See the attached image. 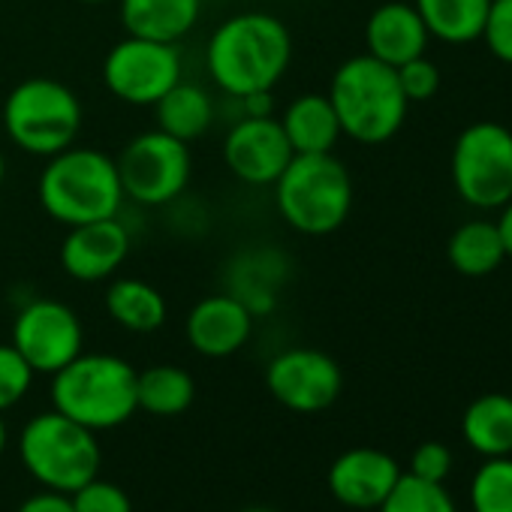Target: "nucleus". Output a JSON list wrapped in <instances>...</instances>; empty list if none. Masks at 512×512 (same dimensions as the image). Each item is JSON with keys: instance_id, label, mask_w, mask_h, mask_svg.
Segmentation results:
<instances>
[{"instance_id": "obj_2", "label": "nucleus", "mask_w": 512, "mask_h": 512, "mask_svg": "<svg viewBox=\"0 0 512 512\" xmlns=\"http://www.w3.org/2000/svg\"><path fill=\"white\" fill-rule=\"evenodd\" d=\"M37 199L55 223L70 229L79 223L118 217L127 196L115 157L100 148L70 145L46 157L37 178Z\"/></svg>"}, {"instance_id": "obj_27", "label": "nucleus", "mask_w": 512, "mask_h": 512, "mask_svg": "<svg viewBox=\"0 0 512 512\" xmlns=\"http://www.w3.org/2000/svg\"><path fill=\"white\" fill-rule=\"evenodd\" d=\"M473 512H512V455L485 458L470 479Z\"/></svg>"}, {"instance_id": "obj_9", "label": "nucleus", "mask_w": 512, "mask_h": 512, "mask_svg": "<svg viewBox=\"0 0 512 512\" xmlns=\"http://www.w3.org/2000/svg\"><path fill=\"white\" fill-rule=\"evenodd\" d=\"M115 163L124 196L145 208H163L175 202L187 190L193 175L190 145L157 127L133 136L121 148Z\"/></svg>"}, {"instance_id": "obj_1", "label": "nucleus", "mask_w": 512, "mask_h": 512, "mask_svg": "<svg viewBox=\"0 0 512 512\" xmlns=\"http://www.w3.org/2000/svg\"><path fill=\"white\" fill-rule=\"evenodd\" d=\"M293 64V34L272 13H235L205 46V70L229 100L275 91Z\"/></svg>"}, {"instance_id": "obj_13", "label": "nucleus", "mask_w": 512, "mask_h": 512, "mask_svg": "<svg viewBox=\"0 0 512 512\" xmlns=\"http://www.w3.org/2000/svg\"><path fill=\"white\" fill-rule=\"evenodd\" d=\"M293 145L275 115L238 118L223 136L226 169L250 187H272L287 163L293 160Z\"/></svg>"}, {"instance_id": "obj_34", "label": "nucleus", "mask_w": 512, "mask_h": 512, "mask_svg": "<svg viewBox=\"0 0 512 512\" xmlns=\"http://www.w3.org/2000/svg\"><path fill=\"white\" fill-rule=\"evenodd\" d=\"M241 106L244 118H263V115H275V91H256L247 94L241 100H235Z\"/></svg>"}, {"instance_id": "obj_18", "label": "nucleus", "mask_w": 512, "mask_h": 512, "mask_svg": "<svg viewBox=\"0 0 512 512\" xmlns=\"http://www.w3.org/2000/svg\"><path fill=\"white\" fill-rule=\"evenodd\" d=\"M202 13V0H118V16L130 37L157 43L184 40Z\"/></svg>"}, {"instance_id": "obj_28", "label": "nucleus", "mask_w": 512, "mask_h": 512, "mask_svg": "<svg viewBox=\"0 0 512 512\" xmlns=\"http://www.w3.org/2000/svg\"><path fill=\"white\" fill-rule=\"evenodd\" d=\"M34 368L13 344H0V413L16 407L34 386Z\"/></svg>"}, {"instance_id": "obj_31", "label": "nucleus", "mask_w": 512, "mask_h": 512, "mask_svg": "<svg viewBox=\"0 0 512 512\" xmlns=\"http://www.w3.org/2000/svg\"><path fill=\"white\" fill-rule=\"evenodd\" d=\"M395 73H398V82H401V91H404L407 103H425L440 91V70L425 55L395 67Z\"/></svg>"}, {"instance_id": "obj_37", "label": "nucleus", "mask_w": 512, "mask_h": 512, "mask_svg": "<svg viewBox=\"0 0 512 512\" xmlns=\"http://www.w3.org/2000/svg\"><path fill=\"white\" fill-rule=\"evenodd\" d=\"M85 7H103V4H118V0H79Z\"/></svg>"}, {"instance_id": "obj_19", "label": "nucleus", "mask_w": 512, "mask_h": 512, "mask_svg": "<svg viewBox=\"0 0 512 512\" xmlns=\"http://www.w3.org/2000/svg\"><path fill=\"white\" fill-rule=\"evenodd\" d=\"M278 121L296 154H332L344 136L329 94H317V91L290 100Z\"/></svg>"}, {"instance_id": "obj_36", "label": "nucleus", "mask_w": 512, "mask_h": 512, "mask_svg": "<svg viewBox=\"0 0 512 512\" xmlns=\"http://www.w3.org/2000/svg\"><path fill=\"white\" fill-rule=\"evenodd\" d=\"M7 449V425H4V416H0V455Z\"/></svg>"}, {"instance_id": "obj_12", "label": "nucleus", "mask_w": 512, "mask_h": 512, "mask_svg": "<svg viewBox=\"0 0 512 512\" xmlns=\"http://www.w3.org/2000/svg\"><path fill=\"white\" fill-rule=\"evenodd\" d=\"M272 398L293 413H323L344 389L341 365L314 347H293L278 353L266 368Z\"/></svg>"}, {"instance_id": "obj_8", "label": "nucleus", "mask_w": 512, "mask_h": 512, "mask_svg": "<svg viewBox=\"0 0 512 512\" xmlns=\"http://www.w3.org/2000/svg\"><path fill=\"white\" fill-rule=\"evenodd\" d=\"M452 187L464 205L497 211L512 199V130L497 121L464 127L449 157Z\"/></svg>"}, {"instance_id": "obj_17", "label": "nucleus", "mask_w": 512, "mask_h": 512, "mask_svg": "<svg viewBox=\"0 0 512 512\" xmlns=\"http://www.w3.org/2000/svg\"><path fill=\"white\" fill-rule=\"evenodd\" d=\"M428 40H431V34H428L422 16L416 13L413 4H404V0L380 4L365 22L368 55L389 67H401V64L425 55Z\"/></svg>"}, {"instance_id": "obj_21", "label": "nucleus", "mask_w": 512, "mask_h": 512, "mask_svg": "<svg viewBox=\"0 0 512 512\" xmlns=\"http://www.w3.org/2000/svg\"><path fill=\"white\" fill-rule=\"evenodd\" d=\"M106 314L115 326L133 335H151L166 323V299L163 293L142 278H115L103 296Z\"/></svg>"}, {"instance_id": "obj_22", "label": "nucleus", "mask_w": 512, "mask_h": 512, "mask_svg": "<svg viewBox=\"0 0 512 512\" xmlns=\"http://www.w3.org/2000/svg\"><path fill=\"white\" fill-rule=\"evenodd\" d=\"M154 118H157V130L181 139V142H196L202 139L211 124H214V100L202 85L193 82H178L172 91H166L154 106Z\"/></svg>"}, {"instance_id": "obj_11", "label": "nucleus", "mask_w": 512, "mask_h": 512, "mask_svg": "<svg viewBox=\"0 0 512 512\" xmlns=\"http://www.w3.org/2000/svg\"><path fill=\"white\" fill-rule=\"evenodd\" d=\"M34 374H58L85 350L79 314L58 299H31L13 320V341Z\"/></svg>"}, {"instance_id": "obj_20", "label": "nucleus", "mask_w": 512, "mask_h": 512, "mask_svg": "<svg viewBox=\"0 0 512 512\" xmlns=\"http://www.w3.org/2000/svg\"><path fill=\"white\" fill-rule=\"evenodd\" d=\"M461 437L482 458L512 455V395L485 392L461 413Z\"/></svg>"}, {"instance_id": "obj_25", "label": "nucleus", "mask_w": 512, "mask_h": 512, "mask_svg": "<svg viewBox=\"0 0 512 512\" xmlns=\"http://www.w3.org/2000/svg\"><path fill=\"white\" fill-rule=\"evenodd\" d=\"M196 398L190 371L178 365H151L136 371V404L151 416H178Z\"/></svg>"}, {"instance_id": "obj_38", "label": "nucleus", "mask_w": 512, "mask_h": 512, "mask_svg": "<svg viewBox=\"0 0 512 512\" xmlns=\"http://www.w3.org/2000/svg\"><path fill=\"white\" fill-rule=\"evenodd\" d=\"M4 178H7V157L0 151V184H4Z\"/></svg>"}, {"instance_id": "obj_10", "label": "nucleus", "mask_w": 512, "mask_h": 512, "mask_svg": "<svg viewBox=\"0 0 512 512\" xmlns=\"http://www.w3.org/2000/svg\"><path fill=\"white\" fill-rule=\"evenodd\" d=\"M100 76L115 100L148 109L184 79V61L178 43H157L127 34L106 52Z\"/></svg>"}, {"instance_id": "obj_4", "label": "nucleus", "mask_w": 512, "mask_h": 512, "mask_svg": "<svg viewBox=\"0 0 512 512\" xmlns=\"http://www.w3.org/2000/svg\"><path fill=\"white\" fill-rule=\"evenodd\" d=\"M52 404L58 413L91 431L124 425L136 410V368L112 353H79L52 374Z\"/></svg>"}, {"instance_id": "obj_3", "label": "nucleus", "mask_w": 512, "mask_h": 512, "mask_svg": "<svg viewBox=\"0 0 512 512\" xmlns=\"http://www.w3.org/2000/svg\"><path fill=\"white\" fill-rule=\"evenodd\" d=\"M341 133L359 145H383L398 136L407 121V97L395 67L365 55L347 58L329 85Z\"/></svg>"}, {"instance_id": "obj_30", "label": "nucleus", "mask_w": 512, "mask_h": 512, "mask_svg": "<svg viewBox=\"0 0 512 512\" xmlns=\"http://www.w3.org/2000/svg\"><path fill=\"white\" fill-rule=\"evenodd\" d=\"M73 509L76 512H133V503L127 497V491L115 482L106 479H91L82 488H76L70 494Z\"/></svg>"}, {"instance_id": "obj_15", "label": "nucleus", "mask_w": 512, "mask_h": 512, "mask_svg": "<svg viewBox=\"0 0 512 512\" xmlns=\"http://www.w3.org/2000/svg\"><path fill=\"white\" fill-rule=\"evenodd\" d=\"M250 308L232 293H214L199 299L184 320L187 344L205 359H226L238 353L253 335Z\"/></svg>"}, {"instance_id": "obj_6", "label": "nucleus", "mask_w": 512, "mask_h": 512, "mask_svg": "<svg viewBox=\"0 0 512 512\" xmlns=\"http://www.w3.org/2000/svg\"><path fill=\"white\" fill-rule=\"evenodd\" d=\"M0 124L19 151L46 160L76 145L82 133V100L52 76H31L4 97Z\"/></svg>"}, {"instance_id": "obj_23", "label": "nucleus", "mask_w": 512, "mask_h": 512, "mask_svg": "<svg viewBox=\"0 0 512 512\" xmlns=\"http://www.w3.org/2000/svg\"><path fill=\"white\" fill-rule=\"evenodd\" d=\"M446 256L458 275L488 278L506 263V250L494 220H467L461 223L446 244Z\"/></svg>"}, {"instance_id": "obj_7", "label": "nucleus", "mask_w": 512, "mask_h": 512, "mask_svg": "<svg viewBox=\"0 0 512 512\" xmlns=\"http://www.w3.org/2000/svg\"><path fill=\"white\" fill-rule=\"evenodd\" d=\"M19 455L28 473L49 491L73 494L100 473L97 431L58 410L37 413L19 434Z\"/></svg>"}, {"instance_id": "obj_14", "label": "nucleus", "mask_w": 512, "mask_h": 512, "mask_svg": "<svg viewBox=\"0 0 512 512\" xmlns=\"http://www.w3.org/2000/svg\"><path fill=\"white\" fill-rule=\"evenodd\" d=\"M130 256V232L118 217L70 226L61 241V269L79 284L112 281Z\"/></svg>"}, {"instance_id": "obj_32", "label": "nucleus", "mask_w": 512, "mask_h": 512, "mask_svg": "<svg viewBox=\"0 0 512 512\" xmlns=\"http://www.w3.org/2000/svg\"><path fill=\"white\" fill-rule=\"evenodd\" d=\"M452 464H455V458H452V449L446 443L425 440V443H419L413 449L407 473H413L419 479H428V482H446L449 473H452Z\"/></svg>"}, {"instance_id": "obj_26", "label": "nucleus", "mask_w": 512, "mask_h": 512, "mask_svg": "<svg viewBox=\"0 0 512 512\" xmlns=\"http://www.w3.org/2000/svg\"><path fill=\"white\" fill-rule=\"evenodd\" d=\"M377 512H458V506L446 491V482H428L413 473H401Z\"/></svg>"}, {"instance_id": "obj_33", "label": "nucleus", "mask_w": 512, "mask_h": 512, "mask_svg": "<svg viewBox=\"0 0 512 512\" xmlns=\"http://www.w3.org/2000/svg\"><path fill=\"white\" fill-rule=\"evenodd\" d=\"M16 512H76L73 509V500L70 494H61V491H40L34 497H28Z\"/></svg>"}, {"instance_id": "obj_24", "label": "nucleus", "mask_w": 512, "mask_h": 512, "mask_svg": "<svg viewBox=\"0 0 512 512\" xmlns=\"http://www.w3.org/2000/svg\"><path fill=\"white\" fill-rule=\"evenodd\" d=\"M491 0H413L428 34L449 46L476 43Z\"/></svg>"}, {"instance_id": "obj_5", "label": "nucleus", "mask_w": 512, "mask_h": 512, "mask_svg": "<svg viewBox=\"0 0 512 512\" xmlns=\"http://www.w3.org/2000/svg\"><path fill=\"white\" fill-rule=\"evenodd\" d=\"M275 187L281 220L311 238L338 232L353 211V178L332 154H293Z\"/></svg>"}, {"instance_id": "obj_39", "label": "nucleus", "mask_w": 512, "mask_h": 512, "mask_svg": "<svg viewBox=\"0 0 512 512\" xmlns=\"http://www.w3.org/2000/svg\"><path fill=\"white\" fill-rule=\"evenodd\" d=\"M241 512H275V509H266V506H250V509H241Z\"/></svg>"}, {"instance_id": "obj_29", "label": "nucleus", "mask_w": 512, "mask_h": 512, "mask_svg": "<svg viewBox=\"0 0 512 512\" xmlns=\"http://www.w3.org/2000/svg\"><path fill=\"white\" fill-rule=\"evenodd\" d=\"M479 40L491 58L512 67V0H491Z\"/></svg>"}, {"instance_id": "obj_35", "label": "nucleus", "mask_w": 512, "mask_h": 512, "mask_svg": "<svg viewBox=\"0 0 512 512\" xmlns=\"http://www.w3.org/2000/svg\"><path fill=\"white\" fill-rule=\"evenodd\" d=\"M494 223H497V232H500V241L506 250V260H512V199L500 208V217Z\"/></svg>"}, {"instance_id": "obj_16", "label": "nucleus", "mask_w": 512, "mask_h": 512, "mask_svg": "<svg viewBox=\"0 0 512 512\" xmlns=\"http://www.w3.org/2000/svg\"><path fill=\"white\" fill-rule=\"evenodd\" d=\"M398 461L374 446H356L329 467V491L350 509H377L401 479Z\"/></svg>"}]
</instances>
